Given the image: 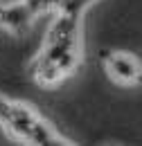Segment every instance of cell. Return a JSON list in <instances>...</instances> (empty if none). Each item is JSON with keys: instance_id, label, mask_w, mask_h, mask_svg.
<instances>
[{"instance_id": "cell-1", "label": "cell", "mask_w": 142, "mask_h": 146, "mask_svg": "<svg viewBox=\"0 0 142 146\" xmlns=\"http://www.w3.org/2000/svg\"><path fill=\"white\" fill-rule=\"evenodd\" d=\"M79 23L81 16L56 11V18L45 34L41 50L29 63V76L38 88H56L79 68Z\"/></svg>"}, {"instance_id": "cell-2", "label": "cell", "mask_w": 142, "mask_h": 146, "mask_svg": "<svg viewBox=\"0 0 142 146\" xmlns=\"http://www.w3.org/2000/svg\"><path fill=\"white\" fill-rule=\"evenodd\" d=\"M43 119L45 117H41L32 106H27L23 101L7 99L0 94V126L16 142L34 144V135Z\"/></svg>"}, {"instance_id": "cell-3", "label": "cell", "mask_w": 142, "mask_h": 146, "mask_svg": "<svg viewBox=\"0 0 142 146\" xmlns=\"http://www.w3.org/2000/svg\"><path fill=\"white\" fill-rule=\"evenodd\" d=\"M99 61L106 76L115 86L138 88L142 86V58L124 50H102Z\"/></svg>"}, {"instance_id": "cell-4", "label": "cell", "mask_w": 142, "mask_h": 146, "mask_svg": "<svg viewBox=\"0 0 142 146\" xmlns=\"http://www.w3.org/2000/svg\"><path fill=\"white\" fill-rule=\"evenodd\" d=\"M34 16H36V11L27 2H23V5L9 7V9H5L0 14V27H5L9 32H16V34H23V32L29 29Z\"/></svg>"}, {"instance_id": "cell-5", "label": "cell", "mask_w": 142, "mask_h": 146, "mask_svg": "<svg viewBox=\"0 0 142 146\" xmlns=\"http://www.w3.org/2000/svg\"><path fill=\"white\" fill-rule=\"evenodd\" d=\"M95 0H68L66 2V7L61 9V11H68V14H74V16H81L84 14V9L90 7Z\"/></svg>"}, {"instance_id": "cell-6", "label": "cell", "mask_w": 142, "mask_h": 146, "mask_svg": "<svg viewBox=\"0 0 142 146\" xmlns=\"http://www.w3.org/2000/svg\"><path fill=\"white\" fill-rule=\"evenodd\" d=\"M68 0H43V11H61Z\"/></svg>"}, {"instance_id": "cell-7", "label": "cell", "mask_w": 142, "mask_h": 146, "mask_svg": "<svg viewBox=\"0 0 142 146\" xmlns=\"http://www.w3.org/2000/svg\"><path fill=\"white\" fill-rule=\"evenodd\" d=\"M27 0H0V7L2 9H9V7H16V5H23Z\"/></svg>"}]
</instances>
